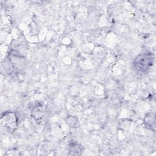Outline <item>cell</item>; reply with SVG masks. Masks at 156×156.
<instances>
[{
  "mask_svg": "<svg viewBox=\"0 0 156 156\" xmlns=\"http://www.w3.org/2000/svg\"><path fill=\"white\" fill-rule=\"evenodd\" d=\"M154 56L152 53H145L136 58L134 65L135 68L140 72H146L153 65Z\"/></svg>",
  "mask_w": 156,
  "mask_h": 156,
  "instance_id": "1",
  "label": "cell"
}]
</instances>
